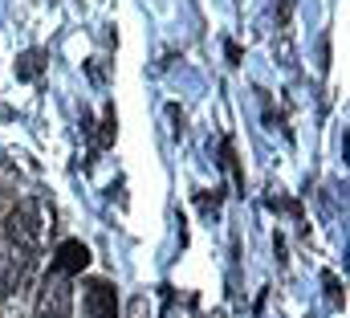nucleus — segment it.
Masks as SVG:
<instances>
[{
  "label": "nucleus",
  "mask_w": 350,
  "mask_h": 318,
  "mask_svg": "<svg viewBox=\"0 0 350 318\" xmlns=\"http://www.w3.org/2000/svg\"><path fill=\"white\" fill-rule=\"evenodd\" d=\"M37 245H41L37 204H16L0 229V294H12L16 286H25L37 261Z\"/></svg>",
  "instance_id": "nucleus-1"
},
{
  "label": "nucleus",
  "mask_w": 350,
  "mask_h": 318,
  "mask_svg": "<svg viewBox=\"0 0 350 318\" xmlns=\"http://www.w3.org/2000/svg\"><path fill=\"white\" fill-rule=\"evenodd\" d=\"M70 310H74V290H70V278H66L62 269H49V273L41 278L33 318H70Z\"/></svg>",
  "instance_id": "nucleus-2"
},
{
  "label": "nucleus",
  "mask_w": 350,
  "mask_h": 318,
  "mask_svg": "<svg viewBox=\"0 0 350 318\" xmlns=\"http://www.w3.org/2000/svg\"><path fill=\"white\" fill-rule=\"evenodd\" d=\"M82 318H118V290L106 278H90L82 290Z\"/></svg>",
  "instance_id": "nucleus-3"
},
{
  "label": "nucleus",
  "mask_w": 350,
  "mask_h": 318,
  "mask_svg": "<svg viewBox=\"0 0 350 318\" xmlns=\"http://www.w3.org/2000/svg\"><path fill=\"white\" fill-rule=\"evenodd\" d=\"M90 265V249L82 241H62L57 245V253H53V269H62L66 278H74V273H82Z\"/></svg>",
  "instance_id": "nucleus-4"
},
{
  "label": "nucleus",
  "mask_w": 350,
  "mask_h": 318,
  "mask_svg": "<svg viewBox=\"0 0 350 318\" xmlns=\"http://www.w3.org/2000/svg\"><path fill=\"white\" fill-rule=\"evenodd\" d=\"M16 78L21 82H41L45 78V70H49V49H25V53H16Z\"/></svg>",
  "instance_id": "nucleus-5"
},
{
  "label": "nucleus",
  "mask_w": 350,
  "mask_h": 318,
  "mask_svg": "<svg viewBox=\"0 0 350 318\" xmlns=\"http://www.w3.org/2000/svg\"><path fill=\"white\" fill-rule=\"evenodd\" d=\"M220 163L232 171V180H237V188H245V171H241V163H237V147H232V135H224L220 139Z\"/></svg>",
  "instance_id": "nucleus-6"
},
{
  "label": "nucleus",
  "mask_w": 350,
  "mask_h": 318,
  "mask_svg": "<svg viewBox=\"0 0 350 318\" xmlns=\"http://www.w3.org/2000/svg\"><path fill=\"white\" fill-rule=\"evenodd\" d=\"M114 135H118V114H114V106H106L102 110V127H98V147H110Z\"/></svg>",
  "instance_id": "nucleus-7"
},
{
  "label": "nucleus",
  "mask_w": 350,
  "mask_h": 318,
  "mask_svg": "<svg viewBox=\"0 0 350 318\" xmlns=\"http://www.w3.org/2000/svg\"><path fill=\"white\" fill-rule=\"evenodd\" d=\"M322 286H326V294H330V302H334V306H347V294H342V286H338V278H334V273H322Z\"/></svg>",
  "instance_id": "nucleus-8"
},
{
  "label": "nucleus",
  "mask_w": 350,
  "mask_h": 318,
  "mask_svg": "<svg viewBox=\"0 0 350 318\" xmlns=\"http://www.w3.org/2000/svg\"><path fill=\"white\" fill-rule=\"evenodd\" d=\"M269 208H281V212H293V217H301V204H297V200H281V196H277V200H269Z\"/></svg>",
  "instance_id": "nucleus-9"
},
{
  "label": "nucleus",
  "mask_w": 350,
  "mask_h": 318,
  "mask_svg": "<svg viewBox=\"0 0 350 318\" xmlns=\"http://www.w3.org/2000/svg\"><path fill=\"white\" fill-rule=\"evenodd\" d=\"M224 58H228V66H241V45L237 41H224Z\"/></svg>",
  "instance_id": "nucleus-10"
},
{
  "label": "nucleus",
  "mask_w": 350,
  "mask_h": 318,
  "mask_svg": "<svg viewBox=\"0 0 350 318\" xmlns=\"http://www.w3.org/2000/svg\"><path fill=\"white\" fill-rule=\"evenodd\" d=\"M0 119H12V110H8V106H0Z\"/></svg>",
  "instance_id": "nucleus-11"
}]
</instances>
